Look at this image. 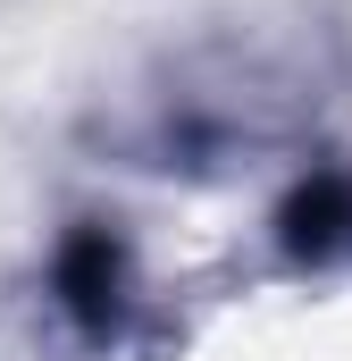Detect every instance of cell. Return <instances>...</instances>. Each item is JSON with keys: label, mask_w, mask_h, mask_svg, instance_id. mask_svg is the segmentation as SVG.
Segmentation results:
<instances>
[{"label": "cell", "mask_w": 352, "mask_h": 361, "mask_svg": "<svg viewBox=\"0 0 352 361\" xmlns=\"http://www.w3.org/2000/svg\"><path fill=\"white\" fill-rule=\"evenodd\" d=\"M118 286H126V261H118V244L92 227L68 244V261H59V294H68V311L84 319V328H109L118 319Z\"/></svg>", "instance_id": "6da1fadb"}]
</instances>
